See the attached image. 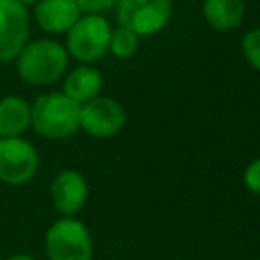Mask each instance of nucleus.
Returning <instances> with one entry per match:
<instances>
[{"label":"nucleus","mask_w":260,"mask_h":260,"mask_svg":"<svg viewBox=\"0 0 260 260\" xmlns=\"http://www.w3.org/2000/svg\"><path fill=\"white\" fill-rule=\"evenodd\" d=\"M81 14H104L116 6V0H73Z\"/></svg>","instance_id":"obj_16"},{"label":"nucleus","mask_w":260,"mask_h":260,"mask_svg":"<svg viewBox=\"0 0 260 260\" xmlns=\"http://www.w3.org/2000/svg\"><path fill=\"white\" fill-rule=\"evenodd\" d=\"M20 4H24V6H30V4H37L39 0H18Z\"/></svg>","instance_id":"obj_19"},{"label":"nucleus","mask_w":260,"mask_h":260,"mask_svg":"<svg viewBox=\"0 0 260 260\" xmlns=\"http://www.w3.org/2000/svg\"><path fill=\"white\" fill-rule=\"evenodd\" d=\"M242 53H244L246 61L256 71H260V26L252 28V30H248L244 35V39H242Z\"/></svg>","instance_id":"obj_15"},{"label":"nucleus","mask_w":260,"mask_h":260,"mask_svg":"<svg viewBox=\"0 0 260 260\" xmlns=\"http://www.w3.org/2000/svg\"><path fill=\"white\" fill-rule=\"evenodd\" d=\"M256 260H260V258H256Z\"/></svg>","instance_id":"obj_20"},{"label":"nucleus","mask_w":260,"mask_h":260,"mask_svg":"<svg viewBox=\"0 0 260 260\" xmlns=\"http://www.w3.org/2000/svg\"><path fill=\"white\" fill-rule=\"evenodd\" d=\"M138 35L124 28V26H116L112 28V35H110V47H108V53H112L114 57L118 59H128L136 53L138 49Z\"/></svg>","instance_id":"obj_14"},{"label":"nucleus","mask_w":260,"mask_h":260,"mask_svg":"<svg viewBox=\"0 0 260 260\" xmlns=\"http://www.w3.org/2000/svg\"><path fill=\"white\" fill-rule=\"evenodd\" d=\"M30 14L18 0H0V61H14L28 43Z\"/></svg>","instance_id":"obj_8"},{"label":"nucleus","mask_w":260,"mask_h":260,"mask_svg":"<svg viewBox=\"0 0 260 260\" xmlns=\"http://www.w3.org/2000/svg\"><path fill=\"white\" fill-rule=\"evenodd\" d=\"M32 6L37 24L49 35H65L81 16L73 0H39Z\"/></svg>","instance_id":"obj_10"},{"label":"nucleus","mask_w":260,"mask_h":260,"mask_svg":"<svg viewBox=\"0 0 260 260\" xmlns=\"http://www.w3.org/2000/svg\"><path fill=\"white\" fill-rule=\"evenodd\" d=\"M118 26L138 37L160 32L173 16V0H116Z\"/></svg>","instance_id":"obj_5"},{"label":"nucleus","mask_w":260,"mask_h":260,"mask_svg":"<svg viewBox=\"0 0 260 260\" xmlns=\"http://www.w3.org/2000/svg\"><path fill=\"white\" fill-rule=\"evenodd\" d=\"M104 85V77L102 73L93 67V65H79L73 71L67 73L65 81H63V93L69 95L73 102H77L79 106L98 98Z\"/></svg>","instance_id":"obj_11"},{"label":"nucleus","mask_w":260,"mask_h":260,"mask_svg":"<svg viewBox=\"0 0 260 260\" xmlns=\"http://www.w3.org/2000/svg\"><path fill=\"white\" fill-rule=\"evenodd\" d=\"M79 110L81 106L63 91L43 93L30 104V126L45 138H69L79 130Z\"/></svg>","instance_id":"obj_2"},{"label":"nucleus","mask_w":260,"mask_h":260,"mask_svg":"<svg viewBox=\"0 0 260 260\" xmlns=\"http://www.w3.org/2000/svg\"><path fill=\"white\" fill-rule=\"evenodd\" d=\"M49 193H51V201H53L55 209L63 217H73L85 205L87 195H89V187H87V181L83 179L81 173L61 171L53 179Z\"/></svg>","instance_id":"obj_9"},{"label":"nucleus","mask_w":260,"mask_h":260,"mask_svg":"<svg viewBox=\"0 0 260 260\" xmlns=\"http://www.w3.org/2000/svg\"><path fill=\"white\" fill-rule=\"evenodd\" d=\"M126 124V110L114 98H93L81 104L79 128L93 138H112Z\"/></svg>","instance_id":"obj_7"},{"label":"nucleus","mask_w":260,"mask_h":260,"mask_svg":"<svg viewBox=\"0 0 260 260\" xmlns=\"http://www.w3.org/2000/svg\"><path fill=\"white\" fill-rule=\"evenodd\" d=\"M39 162L37 148L22 136L0 138V183L14 187L28 183L37 175Z\"/></svg>","instance_id":"obj_6"},{"label":"nucleus","mask_w":260,"mask_h":260,"mask_svg":"<svg viewBox=\"0 0 260 260\" xmlns=\"http://www.w3.org/2000/svg\"><path fill=\"white\" fill-rule=\"evenodd\" d=\"M112 26L104 14H81L65 32V51L83 65H91L106 57Z\"/></svg>","instance_id":"obj_3"},{"label":"nucleus","mask_w":260,"mask_h":260,"mask_svg":"<svg viewBox=\"0 0 260 260\" xmlns=\"http://www.w3.org/2000/svg\"><path fill=\"white\" fill-rule=\"evenodd\" d=\"M6 260H37V258L30 256V254H12V256H8Z\"/></svg>","instance_id":"obj_18"},{"label":"nucleus","mask_w":260,"mask_h":260,"mask_svg":"<svg viewBox=\"0 0 260 260\" xmlns=\"http://www.w3.org/2000/svg\"><path fill=\"white\" fill-rule=\"evenodd\" d=\"M244 185L252 193H260V156L254 158L244 171Z\"/></svg>","instance_id":"obj_17"},{"label":"nucleus","mask_w":260,"mask_h":260,"mask_svg":"<svg viewBox=\"0 0 260 260\" xmlns=\"http://www.w3.org/2000/svg\"><path fill=\"white\" fill-rule=\"evenodd\" d=\"M45 252L49 260H91V234L83 221L61 217L53 221L45 234Z\"/></svg>","instance_id":"obj_4"},{"label":"nucleus","mask_w":260,"mask_h":260,"mask_svg":"<svg viewBox=\"0 0 260 260\" xmlns=\"http://www.w3.org/2000/svg\"><path fill=\"white\" fill-rule=\"evenodd\" d=\"M14 63L16 73L22 81L30 85H51L63 77L69 65V55L65 51V45L47 37L28 41L16 55Z\"/></svg>","instance_id":"obj_1"},{"label":"nucleus","mask_w":260,"mask_h":260,"mask_svg":"<svg viewBox=\"0 0 260 260\" xmlns=\"http://www.w3.org/2000/svg\"><path fill=\"white\" fill-rule=\"evenodd\" d=\"M244 14L246 0H203V18L213 30L228 32L238 28Z\"/></svg>","instance_id":"obj_13"},{"label":"nucleus","mask_w":260,"mask_h":260,"mask_svg":"<svg viewBox=\"0 0 260 260\" xmlns=\"http://www.w3.org/2000/svg\"><path fill=\"white\" fill-rule=\"evenodd\" d=\"M30 128V104L20 95L0 98V138L22 136Z\"/></svg>","instance_id":"obj_12"}]
</instances>
